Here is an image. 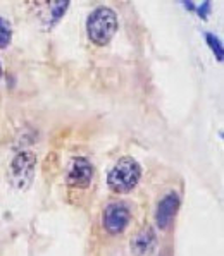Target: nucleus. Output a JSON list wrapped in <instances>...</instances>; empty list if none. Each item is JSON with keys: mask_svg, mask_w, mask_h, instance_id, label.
Masks as SVG:
<instances>
[{"mask_svg": "<svg viewBox=\"0 0 224 256\" xmlns=\"http://www.w3.org/2000/svg\"><path fill=\"white\" fill-rule=\"evenodd\" d=\"M117 31V16L111 7H98L88 16L86 33L93 45L105 46L112 42Z\"/></svg>", "mask_w": 224, "mask_h": 256, "instance_id": "1", "label": "nucleus"}, {"mask_svg": "<svg viewBox=\"0 0 224 256\" xmlns=\"http://www.w3.org/2000/svg\"><path fill=\"white\" fill-rule=\"evenodd\" d=\"M141 177V167L131 156H123L119 158L114 167L111 168L107 176V186L111 191L117 192V194H126L136 184L140 182Z\"/></svg>", "mask_w": 224, "mask_h": 256, "instance_id": "2", "label": "nucleus"}, {"mask_svg": "<svg viewBox=\"0 0 224 256\" xmlns=\"http://www.w3.org/2000/svg\"><path fill=\"white\" fill-rule=\"evenodd\" d=\"M35 168H37V156L31 152H21L14 156L11 165V182L18 189H26L33 182Z\"/></svg>", "mask_w": 224, "mask_h": 256, "instance_id": "3", "label": "nucleus"}, {"mask_svg": "<svg viewBox=\"0 0 224 256\" xmlns=\"http://www.w3.org/2000/svg\"><path fill=\"white\" fill-rule=\"evenodd\" d=\"M131 214L129 208L124 203H111L104 210V216H102V224L104 229L109 234H121L128 227Z\"/></svg>", "mask_w": 224, "mask_h": 256, "instance_id": "4", "label": "nucleus"}, {"mask_svg": "<svg viewBox=\"0 0 224 256\" xmlns=\"http://www.w3.org/2000/svg\"><path fill=\"white\" fill-rule=\"evenodd\" d=\"M93 179V165L85 158V156H76L71 160L68 167V176H66V182L69 188L85 189L90 186Z\"/></svg>", "mask_w": 224, "mask_h": 256, "instance_id": "5", "label": "nucleus"}, {"mask_svg": "<svg viewBox=\"0 0 224 256\" xmlns=\"http://www.w3.org/2000/svg\"><path fill=\"white\" fill-rule=\"evenodd\" d=\"M178 208H179V196L176 194V192H167V194L160 200L159 206H157V212H155V222L160 230H166L167 227L171 226L176 214H178Z\"/></svg>", "mask_w": 224, "mask_h": 256, "instance_id": "6", "label": "nucleus"}, {"mask_svg": "<svg viewBox=\"0 0 224 256\" xmlns=\"http://www.w3.org/2000/svg\"><path fill=\"white\" fill-rule=\"evenodd\" d=\"M154 248H155V234L148 227L141 230L131 242V250L136 256H148Z\"/></svg>", "mask_w": 224, "mask_h": 256, "instance_id": "7", "label": "nucleus"}, {"mask_svg": "<svg viewBox=\"0 0 224 256\" xmlns=\"http://www.w3.org/2000/svg\"><path fill=\"white\" fill-rule=\"evenodd\" d=\"M71 0H52V6H50V26H54L62 19V16L66 14L69 7Z\"/></svg>", "mask_w": 224, "mask_h": 256, "instance_id": "8", "label": "nucleus"}, {"mask_svg": "<svg viewBox=\"0 0 224 256\" xmlns=\"http://www.w3.org/2000/svg\"><path fill=\"white\" fill-rule=\"evenodd\" d=\"M13 40V28L4 18H0V50L7 48Z\"/></svg>", "mask_w": 224, "mask_h": 256, "instance_id": "9", "label": "nucleus"}, {"mask_svg": "<svg viewBox=\"0 0 224 256\" xmlns=\"http://www.w3.org/2000/svg\"><path fill=\"white\" fill-rule=\"evenodd\" d=\"M205 42H207V45H209V48L212 50V54L215 55V58H217L219 62H222V58H224V50H222V43L221 40H219L215 34H212V33H207L205 34Z\"/></svg>", "mask_w": 224, "mask_h": 256, "instance_id": "10", "label": "nucleus"}, {"mask_svg": "<svg viewBox=\"0 0 224 256\" xmlns=\"http://www.w3.org/2000/svg\"><path fill=\"white\" fill-rule=\"evenodd\" d=\"M210 0H205V2L202 4L200 7H196L195 9V12L200 16V19H207L209 18V14H210Z\"/></svg>", "mask_w": 224, "mask_h": 256, "instance_id": "11", "label": "nucleus"}, {"mask_svg": "<svg viewBox=\"0 0 224 256\" xmlns=\"http://www.w3.org/2000/svg\"><path fill=\"white\" fill-rule=\"evenodd\" d=\"M181 2H183L184 9H188V10H190V12H195L196 7L193 6V2H191V0H181Z\"/></svg>", "mask_w": 224, "mask_h": 256, "instance_id": "12", "label": "nucleus"}, {"mask_svg": "<svg viewBox=\"0 0 224 256\" xmlns=\"http://www.w3.org/2000/svg\"><path fill=\"white\" fill-rule=\"evenodd\" d=\"M0 80H2V64H0Z\"/></svg>", "mask_w": 224, "mask_h": 256, "instance_id": "13", "label": "nucleus"}]
</instances>
